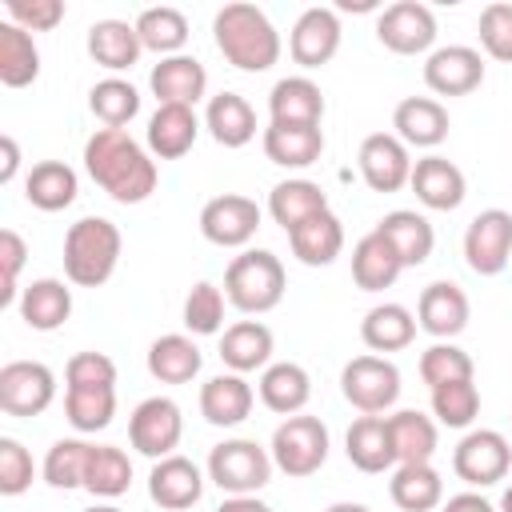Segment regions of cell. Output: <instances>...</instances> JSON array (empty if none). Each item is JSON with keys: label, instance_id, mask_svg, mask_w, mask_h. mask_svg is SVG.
<instances>
[{"label": "cell", "instance_id": "35", "mask_svg": "<svg viewBox=\"0 0 512 512\" xmlns=\"http://www.w3.org/2000/svg\"><path fill=\"white\" fill-rule=\"evenodd\" d=\"M400 272H404V264H400L396 248H392L376 228L356 240V248H352V280H356V288H364V292H384V288L396 284Z\"/></svg>", "mask_w": 512, "mask_h": 512}, {"label": "cell", "instance_id": "26", "mask_svg": "<svg viewBox=\"0 0 512 512\" xmlns=\"http://www.w3.org/2000/svg\"><path fill=\"white\" fill-rule=\"evenodd\" d=\"M344 452H348L352 468H360L368 476L396 468V448H392L388 416H356L348 436H344Z\"/></svg>", "mask_w": 512, "mask_h": 512}, {"label": "cell", "instance_id": "19", "mask_svg": "<svg viewBox=\"0 0 512 512\" xmlns=\"http://www.w3.org/2000/svg\"><path fill=\"white\" fill-rule=\"evenodd\" d=\"M148 496L160 508H168V512H184V508H192L204 496V472L188 456L172 452V456H164V460L152 464V472H148Z\"/></svg>", "mask_w": 512, "mask_h": 512}, {"label": "cell", "instance_id": "41", "mask_svg": "<svg viewBox=\"0 0 512 512\" xmlns=\"http://www.w3.org/2000/svg\"><path fill=\"white\" fill-rule=\"evenodd\" d=\"M36 76H40V48H36L32 32L4 20L0 24V84L4 88H28Z\"/></svg>", "mask_w": 512, "mask_h": 512}, {"label": "cell", "instance_id": "18", "mask_svg": "<svg viewBox=\"0 0 512 512\" xmlns=\"http://www.w3.org/2000/svg\"><path fill=\"white\" fill-rule=\"evenodd\" d=\"M412 192H416V200L424 204V208H432V212H452V208H460L464 204V196H468V180H464V172L448 160V156H436V152H428V156H420L416 164H412Z\"/></svg>", "mask_w": 512, "mask_h": 512}, {"label": "cell", "instance_id": "10", "mask_svg": "<svg viewBox=\"0 0 512 512\" xmlns=\"http://www.w3.org/2000/svg\"><path fill=\"white\" fill-rule=\"evenodd\" d=\"M56 400V376L40 360H8L0 368V412L4 416H40Z\"/></svg>", "mask_w": 512, "mask_h": 512}, {"label": "cell", "instance_id": "11", "mask_svg": "<svg viewBox=\"0 0 512 512\" xmlns=\"http://www.w3.org/2000/svg\"><path fill=\"white\" fill-rule=\"evenodd\" d=\"M376 40L396 56H420L436 44V12L420 0H396L376 16Z\"/></svg>", "mask_w": 512, "mask_h": 512}, {"label": "cell", "instance_id": "61", "mask_svg": "<svg viewBox=\"0 0 512 512\" xmlns=\"http://www.w3.org/2000/svg\"><path fill=\"white\" fill-rule=\"evenodd\" d=\"M84 512H120L116 504H92V508H84Z\"/></svg>", "mask_w": 512, "mask_h": 512}, {"label": "cell", "instance_id": "8", "mask_svg": "<svg viewBox=\"0 0 512 512\" xmlns=\"http://www.w3.org/2000/svg\"><path fill=\"white\" fill-rule=\"evenodd\" d=\"M508 468H512V444L496 428L464 432V440L452 452V472L468 488H492V484H500L508 476Z\"/></svg>", "mask_w": 512, "mask_h": 512}, {"label": "cell", "instance_id": "56", "mask_svg": "<svg viewBox=\"0 0 512 512\" xmlns=\"http://www.w3.org/2000/svg\"><path fill=\"white\" fill-rule=\"evenodd\" d=\"M0 152H4V164H0V184H12L16 180V168H20V148L12 136H0Z\"/></svg>", "mask_w": 512, "mask_h": 512}, {"label": "cell", "instance_id": "32", "mask_svg": "<svg viewBox=\"0 0 512 512\" xmlns=\"http://www.w3.org/2000/svg\"><path fill=\"white\" fill-rule=\"evenodd\" d=\"M72 316V288L56 276H40L20 292V320L32 332H56Z\"/></svg>", "mask_w": 512, "mask_h": 512}, {"label": "cell", "instance_id": "3", "mask_svg": "<svg viewBox=\"0 0 512 512\" xmlns=\"http://www.w3.org/2000/svg\"><path fill=\"white\" fill-rule=\"evenodd\" d=\"M124 236L104 216H84L64 232V276L76 288H100L120 264Z\"/></svg>", "mask_w": 512, "mask_h": 512}, {"label": "cell", "instance_id": "4", "mask_svg": "<svg viewBox=\"0 0 512 512\" xmlns=\"http://www.w3.org/2000/svg\"><path fill=\"white\" fill-rule=\"evenodd\" d=\"M288 276L280 256H272L268 248H244L240 256H232L228 272H224V296L232 308L248 312V316H264L284 300Z\"/></svg>", "mask_w": 512, "mask_h": 512}, {"label": "cell", "instance_id": "48", "mask_svg": "<svg viewBox=\"0 0 512 512\" xmlns=\"http://www.w3.org/2000/svg\"><path fill=\"white\" fill-rule=\"evenodd\" d=\"M432 416L444 428H468L480 416V388L472 380H452L432 388Z\"/></svg>", "mask_w": 512, "mask_h": 512}, {"label": "cell", "instance_id": "42", "mask_svg": "<svg viewBox=\"0 0 512 512\" xmlns=\"http://www.w3.org/2000/svg\"><path fill=\"white\" fill-rule=\"evenodd\" d=\"M136 32H140V44L148 52H160V60L180 56V48L188 44V16L180 8H168V4L144 8L136 16Z\"/></svg>", "mask_w": 512, "mask_h": 512}, {"label": "cell", "instance_id": "43", "mask_svg": "<svg viewBox=\"0 0 512 512\" xmlns=\"http://www.w3.org/2000/svg\"><path fill=\"white\" fill-rule=\"evenodd\" d=\"M132 484V460L124 448L116 444H92V460H88V472H84V488L100 500H116L124 496Z\"/></svg>", "mask_w": 512, "mask_h": 512}, {"label": "cell", "instance_id": "47", "mask_svg": "<svg viewBox=\"0 0 512 512\" xmlns=\"http://www.w3.org/2000/svg\"><path fill=\"white\" fill-rule=\"evenodd\" d=\"M472 376H476L472 356H468L460 344H452V340H436V344H428V348L420 352V380H424L428 388L452 384V380H472Z\"/></svg>", "mask_w": 512, "mask_h": 512}, {"label": "cell", "instance_id": "45", "mask_svg": "<svg viewBox=\"0 0 512 512\" xmlns=\"http://www.w3.org/2000/svg\"><path fill=\"white\" fill-rule=\"evenodd\" d=\"M88 108H92V116H96L104 128H124V124H132L136 112H140V92H136L128 80H120V76H104V80L92 84Z\"/></svg>", "mask_w": 512, "mask_h": 512}, {"label": "cell", "instance_id": "28", "mask_svg": "<svg viewBox=\"0 0 512 512\" xmlns=\"http://www.w3.org/2000/svg\"><path fill=\"white\" fill-rule=\"evenodd\" d=\"M204 128L220 148H244L256 140V112L240 92H216L204 108Z\"/></svg>", "mask_w": 512, "mask_h": 512}, {"label": "cell", "instance_id": "54", "mask_svg": "<svg viewBox=\"0 0 512 512\" xmlns=\"http://www.w3.org/2000/svg\"><path fill=\"white\" fill-rule=\"evenodd\" d=\"M28 260V244L16 228H4L0 232V268H4V288H0V308H8L16 300V280H20V268Z\"/></svg>", "mask_w": 512, "mask_h": 512}, {"label": "cell", "instance_id": "37", "mask_svg": "<svg viewBox=\"0 0 512 512\" xmlns=\"http://www.w3.org/2000/svg\"><path fill=\"white\" fill-rule=\"evenodd\" d=\"M416 316L404 308V304H392V300H384V304H376V308H368L364 312V320H360V340L372 348V352H400V348H408L412 340H416Z\"/></svg>", "mask_w": 512, "mask_h": 512}, {"label": "cell", "instance_id": "12", "mask_svg": "<svg viewBox=\"0 0 512 512\" xmlns=\"http://www.w3.org/2000/svg\"><path fill=\"white\" fill-rule=\"evenodd\" d=\"M464 260L476 276H500L512 260V212L484 208L464 228Z\"/></svg>", "mask_w": 512, "mask_h": 512}, {"label": "cell", "instance_id": "33", "mask_svg": "<svg viewBox=\"0 0 512 512\" xmlns=\"http://www.w3.org/2000/svg\"><path fill=\"white\" fill-rule=\"evenodd\" d=\"M140 52H144L140 32H136V24H128V20L108 16V20H96V24L88 28V56H92L100 68H108V72L132 68V64L140 60Z\"/></svg>", "mask_w": 512, "mask_h": 512}, {"label": "cell", "instance_id": "38", "mask_svg": "<svg viewBox=\"0 0 512 512\" xmlns=\"http://www.w3.org/2000/svg\"><path fill=\"white\" fill-rule=\"evenodd\" d=\"M388 496L400 512H432L444 504V480L432 464H396Z\"/></svg>", "mask_w": 512, "mask_h": 512}, {"label": "cell", "instance_id": "27", "mask_svg": "<svg viewBox=\"0 0 512 512\" xmlns=\"http://www.w3.org/2000/svg\"><path fill=\"white\" fill-rule=\"evenodd\" d=\"M200 136V116L196 108H184V104H160L148 120V152L160 156V160H180Z\"/></svg>", "mask_w": 512, "mask_h": 512}, {"label": "cell", "instance_id": "59", "mask_svg": "<svg viewBox=\"0 0 512 512\" xmlns=\"http://www.w3.org/2000/svg\"><path fill=\"white\" fill-rule=\"evenodd\" d=\"M340 8H344V12H372L376 4H372V0H356V4H352V0H340Z\"/></svg>", "mask_w": 512, "mask_h": 512}, {"label": "cell", "instance_id": "7", "mask_svg": "<svg viewBox=\"0 0 512 512\" xmlns=\"http://www.w3.org/2000/svg\"><path fill=\"white\" fill-rule=\"evenodd\" d=\"M340 392L360 416H384L400 400V368L388 356H352L340 372Z\"/></svg>", "mask_w": 512, "mask_h": 512}, {"label": "cell", "instance_id": "15", "mask_svg": "<svg viewBox=\"0 0 512 512\" xmlns=\"http://www.w3.org/2000/svg\"><path fill=\"white\" fill-rule=\"evenodd\" d=\"M288 52L300 68H324L340 52V16L332 8H304L288 32Z\"/></svg>", "mask_w": 512, "mask_h": 512}, {"label": "cell", "instance_id": "6", "mask_svg": "<svg viewBox=\"0 0 512 512\" xmlns=\"http://www.w3.org/2000/svg\"><path fill=\"white\" fill-rule=\"evenodd\" d=\"M268 452H272V464L284 476L304 480V476L320 472L324 460H328V428H324L320 416H304V412L284 416V424L272 432Z\"/></svg>", "mask_w": 512, "mask_h": 512}, {"label": "cell", "instance_id": "23", "mask_svg": "<svg viewBox=\"0 0 512 512\" xmlns=\"http://www.w3.org/2000/svg\"><path fill=\"white\" fill-rule=\"evenodd\" d=\"M264 156L280 168H308L324 156V128L320 124H272L260 136Z\"/></svg>", "mask_w": 512, "mask_h": 512}, {"label": "cell", "instance_id": "52", "mask_svg": "<svg viewBox=\"0 0 512 512\" xmlns=\"http://www.w3.org/2000/svg\"><path fill=\"white\" fill-rule=\"evenodd\" d=\"M68 388H116V360L104 352H76L64 364Z\"/></svg>", "mask_w": 512, "mask_h": 512}, {"label": "cell", "instance_id": "55", "mask_svg": "<svg viewBox=\"0 0 512 512\" xmlns=\"http://www.w3.org/2000/svg\"><path fill=\"white\" fill-rule=\"evenodd\" d=\"M444 512H496V504H488L480 492H456L444 500Z\"/></svg>", "mask_w": 512, "mask_h": 512}, {"label": "cell", "instance_id": "2", "mask_svg": "<svg viewBox=\"0 0 512 512\" xmlns=\"http://www.w3.org/2000/svg\"><path fill=\"white\" fill-rule=\"evenodd\" d=\"M220 56L240 72H268L280 60V32L256 4H224L212 20Z\"/></svg>", "mask_w": 512, "mask_h": 512}, {"label": "cell", "instance_id": "1", "mask_svg": "<svg viewBox=\"0 0 512 512\" xmlns=\"http://www.w3.org/2000/svg\"><path fill=\"white\" fill-rule=\"evenodd\" d=\"M84 168L116 204H144L160 180L148 148L124 128H96L84 140Z\"/></svg>", "mask_w": 512, "mask_h": 512}, {"label": "cell", "instance_id": "24", "mask_svg": "<svg viewBox=\"0 0 512 512\" xmlns=\"http://www.w3.org/2000/svg\"><path fill=\"white\" fill-rule=\"evenodd\" d=\"M260 404L276 416H296L312 400V376L296 360H276L260 372Z\"/></svg>", "mask_w": 512, "mask_h": 512}, {"label": "cell", "instance_id": "50", "mask_svg": "<svg viewBox=\"0 0 512 512\" xmlns=\"http://www.w3.org/2000/svg\"><path fill=\"white\" fill-rule=\"evenodd\" d=\"M32 452L16 436H0V496H20L32 488Z\"/></svg>", "mask_w": 512, "mask_h": 512}, {"label": "cell", "instance_id": "20", "mask_svg": "<svg viewBox=\"0 0 512 512\" xmlns=\"http://www.w3.org/2000/svg\"><path fill=\"white\" fill-rule=\"evenodd\" d=\"M272 352H276V336L260 320H236L220 336V360L236 376L256 372V368H268L272 364Z\"/></svg>", "mask_w": 512, "mask_h": 512}, {"label": "cell", "instance_id": "22", "mask_svg": "<svg viewBox=\"0 0 512 512\" xmlns=\"http://www.w3.org/2000/svg\"><path fill=\"white\" fill-rule=\"evenodd\" d=\"M392 128L408 148H436L448 136V108L432 96H404L392 108Z\"/></svg>", "mask_w": 512, "mask_h": 512}, {"label": "cell", "instance_id": "13", "mask_svg": "<svg viewBox=\"0 0 512 512\" xmlns=\"http://www.w3.org/2000/svg\"><path fill=\"white\" fill-rule=\"evenodd\" d=\"M256 228H260V204L252 196L224 192L200 208V232L216 248H244L256 236Z\"/></svg>", "mask_w": 512, "mask_h": 512}, {"label": "cell", "instance_id": "25", "mask_svg": "<svg viewBox=\"0 0 512 512\" xmlns=\"http://www.w3.org/2000/svg\"><path fill=\"white\" fill-rule=\"evenodd\" d=\"M252 404H256V392L236 372H220L200 388V416L216 428H236L240 420H248Z\"/></svg>", "mask_w": 512, "mask_h": 512}, {"label": "cell", "instance_id": "14", "mask_svg": "<svg viewBox=\"0 0 512 512\" xmlns=\"http://www.w3.org/2000/svg\"><path fill=\"white\" fill-rule=\"evenodd\" d=\"M356 164H360V176L372 192H400L412 180V156H408V144L396 132L364 136L360 152H356Z\"/></svg>", "mask_w": 512, "mask_h": 512}, {"label": "cell", "instance_id": "34", "mask_svg": "<svg viewBox=\"0 0 512 512\" xmlns=\"http://www.w3.org/2000/svg\"><path fill=\"white\" fill-rule=\"evenodd\" d=\"M376 232L396 248V256H400L404 268L424 264V260L432 256V248H436V232H432V224H428L420 212H412V208H396V212L380 216Z\"/></svg>", "mask_w": 512, "mask_h": 512}, {"label": "cell", "instance_id": "30", "mask_svg": "<svg viewBox=\"0 0 512 512\" xmlns=\"http://www.w3.org/2000/svg\"><path fill=\"white\" fill-rule=\"evenodd\" d=\"M272 124H320L324 120V92L308 76H284L268 92Z\"/></svg>", "mask_w": 512, "mask_h": 512}, {"label": "cell", "instance_id": "53", "mask_svg": "<svg viewBox=\"0 0 512 512\" xmlns=\"http://www.w3.org/2000/svg\"><path fill=\"white\" fill-rule=\"evenodd\" d=\"M4 12L24 32H52L64 20V0H8Z\"/></svg>", "mask_w": 512, "mask_h": 512}, {"label": "cell", "instance_id": "49", "mask_svg": "<svg viewBox=\"0 0 512 512\" xmlns=\"http://www.w3.org/2000/svg\"><path fill=\"white\" fill-rule=\"evenodd\" d=\"M184 328L192 336H216L224 328V292L212 280L192 284V292L184 296Z\"/></svg>", "mask_w": 512, "mask_h": 512}, {"label": "cell", "instance_id": "39", "mask_svg": "<svg viewBox=\"0 0 512 512\" xmlns=\"http://www.w3.org/2000/svg\"><path fill=\"white\" fill-rule=\"evenodd\" d=\"M388 432H392V448H396V464H432L436 456V420L416 412V408H400L388 416Z\"/></svg>", "mask_w": 512, "mask_h": 512}, {"label": "cell", "instance_id": "9", "mask_svg": "<svg viewBox=\"0 0 512 512\" xmlns=\"http://www.w3.org/2000/svg\"><path fill=\"white\" fill-rule=\"evenodd\" d=\"M180 436H184V416H180V404L168 396H148L128 416V444L148 460L172 456Z\"/></svg>", "mask_w": 512, "mask_h": 512}, {"label": "cell", "instance_id": "17", "mask_svg": "<svg viewBox=\"0 0 512 512\" xmlns=\"http://www.w3.org/2000/svg\"><path fill=\"white\" fill-rule=\"evenodd\" d=\"M468 316H472V304L464 296L460 284L452 280H432L420 300H416V324L432 336V340H452L468 328Z\"/></svg>", "mask_w": 512, "mask_h": 512}, {"label": "cell", "instance_id": "46", "mask_svg": "<svg viewBox=\"0 0 512 512\" xmlns=\"http://www.w3.org/2000/svg\"><path fill=\"white\" fill-rule=\"evenodd\" d=\"M64 416L76 432H100L116 416V388H64Z\"/></svg>", "mask_w": 512, "mask_h": 512}, {"label": "cell", "instance_id": "44", "mask_svg": "<svg viewBox=\"0 0 512 512\" xmlns=\"http://www.w3.org/2000/svg\"><path fill=\"white\" fill-rule=\"evenodd\" d=\"M88 460H92V444L80 440V436H68V440H56L44 456V484L56 488V492H72V488H84V472H88Z\"/></svg>", "mask_w": 512, "mask_h": 512}, {"label": "cell", "instance_id": "57", "mask_svg": "<svg viewBox=\"0 0 512 512\" xmlns=\"http://www.w3.org/2000/svg\"><path fill=\"white\" fill-rule=\"evenodd\" d=\"M216 512H272V508H268L260 496H228Z\"/></svg>", "mask_w": 512, "mask_h": 512}, {"label": "cell", "instance_id": "16", "mask_svg": "<svg viewBox=\"0 0 512 512\" xmlns=\"http://www.w3.org/2000/svg\"><path fill=\"white\" fill-rule=\"evenodd\" d=\"M424 84L436 96H468V92H476L484 84V60L468 44L436 48L424 60Z\"/></svg>", "mask_w": 512, "mask_h": 512}, {"label": "cell", "instance_id": "5", "mask_svg": "<svg viewBox=\"0 0 512 512\" xmlns=\"http://www.w3.org/2000/svg\"><path fill=\"white\" fill-rule=\"evenodd\" d=\"M272 452L256 440H224L208 452V480L228 496H256L272 480Z\"/></svg>", "mask_w": 512, "mask_h": 512}, {"label": "cell", "instance_id": "58", "mask_svg": "<svg viewBox=\"0 0 512 512\" xmlns=\"http://www.w3.org/2000/svg\"><path fill=\"white\" fill-rule=\"evenodd\" d=\"M324 512H372L368 504H356V500H336V504H328Z\"/></svg>", "mask_w": 512, "mask_h": 512}, {"label": "cell", "instance_id": "51", "mask_svg": "<svg viewBox=\"0 0 512 512\" xmlns=\"http://www.w3.org/2000/svg\"><path fill=\"white\" fill-rule=\"evenodd\" d=\"M480 44L492 60L512 64V4L496 0L480 12Z\"/></svg>", "mask_w": 512, "mask_h": 512}, {"label": "cell", "instance_id": "29", "mask_svg": "<svg viewBox=\"0 0 512 512\" xmlns=\"http://www.w3.org/2000/svg\"><path fill=\"white\" fill-rule=\"evenodd\" d=\"M288 244H292V256L304 264V268H328L340 252H344V224L340 216L328 208L312 220H304L300 228L288 232Z\"/></svg>", "mask_w": 512, "mask_h": 512}, {"label": "cell", "instance_id": "36", "mask_svg": "<svg viewBox=\"0 0 512 512\" xmlns=\"http://www.w3.org/2000/svg\"><path fill=\"white\" fill-rule=\"evenodd\" d=\"M200 368H204V356H200L196 340L184 336V332L156 336L152 348H148V372L160 384H188V380L200 376Z\"/></svg>", "mask_w": 512, "mask_h": 512}, {"label": "cell", "instance_id": "31", "mask_svg": "<svg viewBox=\"0 0 512 512\" xmlns=\"http://www.w3.org/2000/svg\"><path fill=\"white\" fill-rule=\"evenodd\" d=\"M328 212V192L316 184V180H304V176H292V180H280L272 192H268V216L292 232L300 228L304 220Z\"/></svg>", "mask_w": 512, "mask_h": 512}, {"label": "cell", "instance_id": "21", "mask_svg": "<svg viewBox=\"0 0 512 512\" xmlns=\"http://www.w3.org/2000/svg\"><path fill=\"white\" fill-rule=\"evenodd\" d=\"M148 84H152V96L160 100V104H184V108H196V100H204V92H208V72H204V64L196 60V56H164L156 68H152V76H148Z\"/></svg>", "mask_w": 512, "mask_h": 512}, {"label": "cell", "instance_id": "40", "mask_svg": "<svg viewBox=\"0 0 512 512\" xmlns=\"http://www.w3.org/2000/svg\"><path fill=\"white\" fill-rule=\"evenodd\" d=\"M76 172L64 160H40L24 176V200L40 212H64L76 200Z\"/></svg>", "mask_w": 512, "mask_h": 512}, {"label": "cell", "instance_id": "60", "mask_svg": "<svg viewBox=\"0 0 512 512\" xmlns=\"http://www.w3.org/2000/svg\"><path fill=\"white\" fill-rule=\"evenodd\" d=\"M496 512H512V484L504 488V496H500V508Z\"/></svg>", "mask_w": 512, "mask_h": 512}]
</instances>
